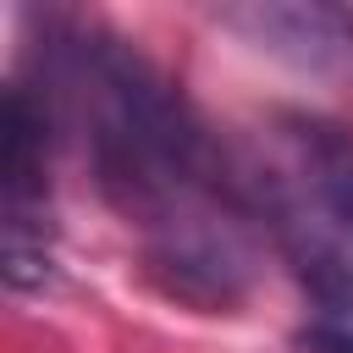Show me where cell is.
I'll return each mask as SVG.
<instances>
[{
  "label": "cell",
  "mask_w": 353,
  "mask_h": 353,
  "mask_svg": "<svg viewBox=\"0 0 353 353\" xmlns=\"http://www.w3.org/2000/svg\"><path fill=\"white\" fill-rule=\"evenodd\" d=\"M232 165L259 232L320 303V320H353V138L325 116L287 110Z\"/></svg>",
  "instance_id": "cell-1"
},
{
  "label": "cell",
  "mask_w": 353,
  "mask_h": 353,
  "mask_svg": "<svg viewBox=\"0 0 353 353\" xmlns=\"http://www.w3.org/2000/svg\"><path fill=\"white\" fill-rule=\"evenodd\" d=\"M254 210L243 199V188L215 193L204 204L176 210L171 221L138 232L143 237V276L199 309V314H232L259 276V248H254Z\"/></svg>",
  "instance_id": "cell-2"
},
{
  "label": "cell",
  "mask_w": 353,
  "mask_h": 353,
  "mask_svg": "<svg viewBox=\"0 0 353 353\" xmlns=\"http://www.w3.org/2000/svg\"><path fill=\"white\" fill-rule=\"evenodd\" d=\"M55 110L33 83H11L0 99V270L17 298H33L55 276L50 226V149Z\"/></svg>",
  "instance_id": "cell-3"
},
{
  "label": "cell",
  "mask_w": 353,
  "mask_h": 353,
  "mask_svg": "<svg viewBox=\"0 0 353 353\" xmlns=\"http://www.w3.org/2000/svg\"><path fill=\"white\" fill-rule=\"evenodd\" d=\"M215 17L248 50L303 77H353V11L336 0H243Z\"/></svg>",
  "instance_id": "cell-4"
},
{
  "label": "cell",
  "mask_w": 353,
  "mask_h": 353,
  "mask_svg": "<svg viewBox=\"0 0 353 353\" xmlns=\"http://www.w3.org/2000/svg\"><path fill=\"white\" fill-rule=\"evenodd\" d=\"M303 353H353V320H309L298 331Z\"/></svg>",
  "instance_id": "cell-5"
}]
</instances>
